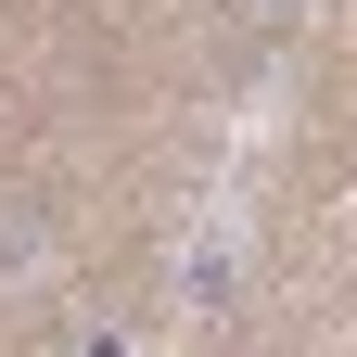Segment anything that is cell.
<instances>
[{
    "instance_id": "cell-1",
    "label": "cell",
    "mask_w": 357,
    "mask_h": 357,
    "mask_svg": "<svg viewBox=\"0 0 357 357\" xmlns=\"http://www.w3.org/2000/svg\"><path fill=\"white\" fill-rule=\"evenodd\" d=\"M268 141H281V89L243 102L230 153H217V192L192 204V230H178V268H166L178 319H217V306L243 294V268H255V204H268Z\"/></svg>"
},
{
    "instance_id": "cell-2",
    "label": "cell",
    "mask_w": 357,
    "mask_h": 357,
    "mask_svg": "<svg viewBox=\"0 0 357 357\" xmlns=\"http://www.w3.org/2000/svg\"><path fill=\"white\" fill-rule=\"evenodd\" d=\"M52 281V217H26V204H0V306Z\"/></svg>"
}]
</instances>
